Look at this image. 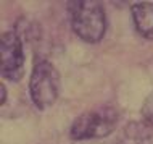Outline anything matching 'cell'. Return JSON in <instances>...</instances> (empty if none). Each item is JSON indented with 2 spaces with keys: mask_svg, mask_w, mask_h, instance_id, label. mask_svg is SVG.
I'll use <instances>...</instances> for the list:
<instances>
[{
  "mask_svg": "<svg viewBox=\"0 0 153 144\" xmlns=\"http://www.w3.org/2000/svg\"><path fill=\"white\" fill-rule=\"evenodd\" d=\"M0 89H2V104H5V100H7V91H5V86H0Z\"/></svg>",
  "mask_w": 153,
  "mask_h": 144,
  "instance_id": "ba28073f",
  "label": "cell"
},
{
  "mask_svg": "<svg viewBox=\"0 0 153 144\" xmlns=\"http://www.w3.org/2000/svg\"><path fill=\"white\" fill-rule=\"evenodd\" d=\"M134 28L142 38L153 39V3L139 2L131 7Z\"/></svg>",
  "mask_w": 153,
  "mask_h": 144,
  "instance_id": "5b68a950",
  "label": "cell"
},
{
  "mask_svg": "<svg viewBox=\"0 0 153 144\" xmlns=\"http://www.w3.org/2000/svg\"><path fill=\"white\" fill-rule=\"evenodd\" d=\"M0 55H2V65H0L2 78L15 83L19 81L24 75V52L18 32L7 31L2 34Z\"/></svg>",
  "mask_w": 153,
  "mask_h": 144,
  "instance_id": "277c9868",
  "label": "cell"
},
{
  "mask_svg": "<svg viewBox=\"0 0 153 144\" xmlns=\"http://www.w3.org/2000/svg\"><path fill=\"white\" fill-rule=\"evenodd\" d=\"M119 113L110 105L84 112L73 122L69 128V136L74 141H89L111 134L118 126Z\"/></svg>",
  "mask_w": 153,
  "mask_h": 144,
  "instance_id": "7a4b0ae2",
  "label": "cell"
},
{
  "mask_svg": "<svg viewBox=\"0 0 153 144\" xmlns=\"http://www.w3.org/2000/svg\"><path fill=\"white\" fill-rule=\"evenodd\" d=\"M123 144H153V126L145 122H131L124 128Z\"/></svg>",
  "mask_w": 153,
  "mask_h": 144,
  "instance_id": "8992f818",
  "label": "cell"
},
{
  "mask_svg": "<svg viewBox=\"0 0 153 144\" xmlns=\"http://www.w3.org/2000/svg\"><path fill=\"white\" fill-rule=\"evenodd\" d=\"M29 96L39 110H45L60 96V75L48 60L37 62L29 80Z\"/></svg>",
  "mask_w": 153,
  "mask_h": 144,
  "instance_id": "3957f363",
  "label": "cell"
},
{
  "mask_svg": "<svg viewBox=\"0 0 153 144\" xmlns=\"http://www.w3.org/2000/svg\"><path fill=\"white\" fill-rule=\"evenodd\" d=\"M142 122H145L147 125H152L153 126V94H150L145 102L142 105Z\"/></svg>",
  "mask_w": 153,
  "mask_h": 144,
  "instance_id": "52a82bcc",
  "label": "cell"
},
{
  "mask_svg": "<svg viewBox=\"0 0 153 144\" xmlns=\"http://www.w3.org/2000/svg\"><path fill=\"white\" fill-rule=\"evenodd\" d=\"M69 21L74 34L89 44L103 39L106 32V15L103 5L95 0H77L68 3Z\"/></svg>",
  "mask_w": 153,
  "mask_h": 144,
  "instance_id": "6da1fadb",
  "label": "cell"
}]
</instances>
